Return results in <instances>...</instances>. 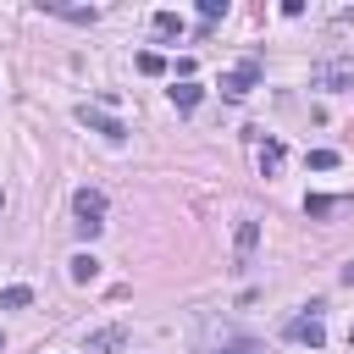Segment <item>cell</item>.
<instances>
[{
	"label": "cell",
	"instance_id": "cell-20",
	"mask_svg": "<svg viewBox=\"0 0 354 354\" xmlns=\"http://www.w3.org/2000/svg\"><path fill=\"white\" fill-rule=\"evenodd\" d=\"M348 343H354V326H348Z\"/></svg>",
	"mask_w": 354,
	"mask_h": 354
},
{
	"label": "cell",
	"instance_id": "cell-6",
	"mask_svg": "<svg viewBox=\"0 0 354 354\" xmlns=\"http://www.w3.org/2000/svg\"><path fill=\"white\" fill-rule=\"evenodd\" d=\"M254 243H260V221H238V238H232V271H249Z\"/></svg>",
	"mask_w": 354,
	"mask_h": 354
},
{
	"label": "cell",
	"instance_id": "cell-12",
	"mask_svg": "<svg viewBox=\"0 0 354 354\" xmlns=\"http://www.w3.org/2000/svg\"><path fill=\"white\" fill-rule=\"evenodd\" d=\"M277 166H282V144H277V138H266V144H260V171H266V177H277Z\"/></svg>",
	"mask_w": 354,
	"mask_h": 354
},
{
	"label": "cell",
	"instance_id": "cell-17",
	"mask_svg": "<svg viewBox=\"0 0 354 354\" xmlns=\"http://www.w3.org/2000/svg\"><path fill=\"white\" fill-rule=\"evenodd\" d=\"M199 17H205V22H216V17H227V0H199Z\"/></svg>",
	"mask_w": 354,
	"mask_h": 354
},
{
	"label": "cell",
	"instance_id": "cell-13",
	"mask_svg": "<svg viewBox=\"0 0 354 354\" xmlns=\"http://www.w3.org/2000/svg\"><path fill=\"white\" fill-rule=\"evenodd\" d=\"M100 277V260L94 254H72V282H94Z\"/></svg>",
	"mask_w": 354,
	"mask_h": 354
},
{
	"label": "cell",
	"instance_id": "cell-2",
	"mask_svg": "<svg viewBox=\"0 0 354 354\" xmlns=\"http://www.w3.org/2000/svg\"><path fill=\"white\" fill-rule=\"evenodd\" d=\"M288 337H293V343H304V348H321V343H326L321 304H310V315H293V321H288Z\"/></svg>",
	"mask_w": 354,
	"mask_h": 354
},
{
	"label": "cell",
	"instance_id": "cell-16",
	"mask_svg": "<svg viewBox=\"0 0 354 354\" xmlns=\"http://www.w3.org/2000/svg\"><path fill=\"white\" fill-rule=\"evenodd\" d=\"M310 166H315V171H332V166H337V149H310Z\"/></svg>",
	"mask_w": 354,
	"mask_h": 354
},
{
	"label": "cell",
	"instance_id": "cell-21",
	"mask_svg": "<svg viewBox=\"0 0 354 354\" xmlns=\"http://www.w3.org/2000/svg\"><path fill=\"white\" fill-rule=\"evenodd\" d=\"M0 210H6V194H0Z\"/></svg>",
	"mask_w": 354,
	"mask_h": 354
},
{
	"label": "cell",
	"instance_id": "cell-15",
	"mask_svg": "<svg viewBox=\"0 0 354 354\" xmlns=\"http://www.w3.org/2000/svg\"><path fill=\"white\" fill-rule=\"evenodd\" d=\"M138 72H144V77H166L171 66H166V55H155V50H144V55H138Z\"/></svg>",
	"mask_w": 354,
	"mask_h": 354
},
{
	"label": "cell",
	"instance_id": "cell-18",
	"mask_svg": "<svg viewBox=\"0 0 354 354\" xmlns=\"http://www.w3.org/2000/svg\"><path fill=\"white\" fill-rule=\"evenodd\" d=\"M343 288H354V260H348V266H343Z\"/></svg>",
	"mask_w": 354,
	"mask_h": 354
},
{
	"label": "cell",
	"instance_id": "cell-4",
	"mask_svg": "<svg viewBox=\"0 0 354 354\" xmlns=\"http://www.w3.org/2000/svg\"><path fill=\"white\" fill-rule=\"evenodd\" d=\"M72 210H77V227H105L100 216H105V194L100 188H77L72 194Z\"/></svg>",
	"mask_w": 354,
	"mask_h": 354
},
{
	"label": "cell",
	"instance_id": "cell-19",
	"mask_svg": "<svg viewBox=\"0 0 354 354\" xmlns=\"http://www.w3.org/2000/svg\"><path fill=\"white\" fill-rule=\"evenodd\" d=\"M232 354H260V348H254V343H243V348H232Z\"/></svg>",
	"mask_w": 354,
	"mask_h": 354
},
{
	"label": "cell",
	"instance_id": "cell-9",
	"mask_svg": "<svg viewBox=\"0 0 354 354\" xmlns=\"http://www.w3.org/2000/svg\"><path fill=\"white\" fill-rule=\"evenodd\" d=\"M166 94H171V105H177V111H194V105H199V94H205V88H199V83H194V77H188V83H171V88H166Z\"/></svg>",
	"mask_w": 354,
	"mask_h": 354
},
{
	"label": "cell",
	"instance_id": "cell-1",
	"mask_svg": "<svg viewBox=\"0 0 354 354\" xmlns=\"http://www.w3.org/2000/svg\"><path fill=\"white\" fill-rule=\"evenodd\" d=\"M310 83H315V88H332V94L354 88V55H321V61L310 66Z\"/></svg>",
	"mask_w": 354,
	"mask_h": 354
},
{
	"label": "cell",
	"instance_id": "cell-8",
	"mask_svg": "<svg viewBox=\"0 0 354 354\" xmlns=\"http://www.w3.org/2000/svg\"><path fill=\"white\" fill-rule=\"evenodd\" d=\"M39 11L66 17V22H100V11H94V6H61V0H39Z\"/></svg>",
	"mask_w": 354,
	"mask_h": 354
},
{
	"label": "cell",
	"instance_id": "cell-3",
	"mask_svg": "<svg viewBox=\"0 0 354 354\" xmlns=\"http://www.w3.org/2000/svg\"><path fill=\"white\" fill-rule=\"evenodd\" d=\"M254 83H260V61L249 55V61H238V66H232V72L221 77V94H227V100H243V94L254 88Z\"/></svg>",
	"mask_w": 354,
	"mask_h": 354
},
{
	"label": "cell",
	"instance_id": "cell-11",
	"mask_svg": "<svg viewBox=\"0 0 354 354\" xmlns=\"http://www.w3.org/2000/svg\"><path fill=\"white\" fill-rule=\"evenodd\" d=\"M28 304H33V288H28V282L0 288V310H28Z\"/></svg>",
	"mask_w": 354,
	"mask_h": 354
},
{
	"label": "cell",
	"instance_id": "cell-22",
	"mask_svg": "<svg viewBox=\"0 0 354 354\" xmlns=\"http://www.w3.org/2000/svg\"><path fill=\"white\" fill-rule=\"evenodd\" d=\"M0 348H6V332H0Z\"/></svg>",
	"mask_w": 354,
	"mask_h": 354
},
{
	"label": "cell",
	"instance_id": "cell-14",
	"mask_svg": "<svg viewBox=\"0 0 354 354\" xmlns=\"http://www.w3.org/2000/svg\"><path fill=\"white\" fill-rule=\"evenodd\" d=\"M149 22H155V33H160V39H171V33H183V17H177V11H155Z\"/></svg>",
	"mask_w": 354,
	"mask_h": 354
},
{
	"label": "cell",
	"instance_id": "cell-5",
	"mask_svg": "<svg viewBox=\"0 0 354 354\" xmlns=\"http://www.w3.org/2000/svg\"><path fill=\"white\" fill-rule=\"evenodd\" d=\"M77 122H83V127H94V133H105L111 144H116V138H127V127H122L111 111H100V105H77Z\"/></svg>",
	"mask_w": 354,
	"mask_h": 354
},
{
	"label": "cell",
	"instance_id": "cell-10",
	"mask_svg": "<svg viewBox=\"0 0 354 354\" xmlns=\"http://www.w3.org/2000/svg\"><path fill=\"white\" fill-rule=\"evenodd\" d=\"M332 210H343V199H332V194H310V199H304V216H310V221H326Z\"/></svg>",
	"mask_w": 354,
	"mask_h": 354
},
{
	"label": "cell",
	"instance_id": "cell-7",
	"mask_svg": "<svg viewBox=\"0 0 354 354\" xmlns=\"http://www.w3.org/2000/svg\"><path fill=\"white\" fill-rule=\"evenodd\" d=\"M127 348V332L122 326H100V332H88V354H122Z\"/></svg>",
	"mask_w": 354,
	"mask_h": 354
}]
</instances>
